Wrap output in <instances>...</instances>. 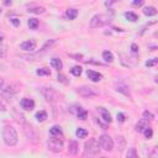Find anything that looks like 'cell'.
<instances>
[{"label":"cell","mask_w":158,"mask_h":158,"mask_svg":"<svg viewBox=\"0 0 158 158\" xmlns=\"http://www.w3.org/2000/svg\"><path fill=\"white\" fill-rule=\"evenodd\" d=\"M100 152V144L96 138H90L84 144L83 158H95Z\"/></svg>","instance_id":"6da1fadb"},{"label":"cell","mask_w":158,"mask_h":158,"mask_svg":"<svg viewBox=\"0 0 158 158\" xmlns=\"http://www.w3.org/2000/svg\"><path fill=\"white\" fill-rule=\"evenodd\" d=\"M2 139L6 146H10V147L15 146L19 142V136H17L16 130L12 126H9V125L5 126L2 130Z\"/></svg>","instance_id":"7a4b0ae2"},{"label":"cell","mask_w":158,"mask_h":158,"mask_svg":"<svg viewBox=\"0 0 158 158\" xmlns=\"http://www.w3.org/2000/svg\"><path fill=\"white\" fill-rule=\"evenodd\" d=\"M111 21V15L109 14H96L91 17L90 22H89V27L90 28H99L102 27L104 25L109 23Z\"/></svg>","instance_id":"3957f363"},{"label":"cell","mask_w":158,"mask_h":158,"mask_svg":"<svg viewBox=\"0 0 158 158\" xmlns=\"http://www.w3.org/2000/svg\"><path fill=\"white\" fill-rule=\"evenodd\" d=\"M47 146H48V149L49 151H52V152H54V153H58V152H60L62 149H63V141H62V138H59V137H51L49 139H48V142H47Z\"/></svg>","instance_id":"277c9868"},{"label":"cell","mask_w":158,"mask_h":158,"mask_svg":"<svg viewBox=\"0 0 158 158\" xmlns=\"http://www.w3.org/2000/svg\"><path fill=\"white\" fill-rule=\"evenodd\" d=\"M77 93L83 96V98H91V96H98L99 95V91L95 90V88H91V86H86V85H83V86H79L77 89Z\"/></svg>","instance_id":"5b68a950"},{"label":"cell","mask_w":158,"mask_h":158,"mask_svg":"<svg viewBox=\"0 0 158 158\" xmlns=\"http://www.w3.org/2000/svg\"><path fill=\"white\" fill-rule=\"evenodd\" d=\"M99 144H100L101 148H104L105 151L110 152L114 148V139L109 135H101L99 137Z\"/></svg>","instance_id":"8992f818"},{"label":"cell","mask_w":158,"mask_h":158,"mask_svg":"<svg viewBox=\"0 0 158 158\" xmlns=\"http://www.w3.org/2000/svg\"><path fill=\"white\" fill-rule=\"evenodd\" d=\"M56 42H57V40H49L48 42L44 43V46L42 47V49H41L40 52H37V53H35V54H31V56H22V57H23V58H27V59H31V60H33V59H36V58H38V57H42V54H44Z\"/></svg>","instance_id":"52a82bcc"},{"label":"cell","mask_w":158,"mask_h":158,"mask_svg":"<svg viewBox=\"0 0 158 158\" xmlns=\"http://www.w3.org/2000/svg\"><path fill=\"white\" fill-rule=\"evenodd\" d=\"M42 94H43L44 99L47 101H51V102L57 101L59 98V94L53 88H42Z\"/></svg>","instance_id":"ba28073f"},{"label":"cell","mask_w":158,"mask_h":158,"mask_svg":"<svg viewBox=\"0 0 158 158\" xmlns=\"http://www.w3.org/2000/svg\"><path fill=\"white\" fill-rule=\"evenodd\" d=\"M23 132H25V135H26V137L28 138V139H31L32 142H36L37 141V133H36V131L33 130V127L32 126H30V125H23Z\"/></svg>","instance_id":"9c48e42d"},{"label":"cell","mask_w":158,"mask_h":158,"mask_svg":"<svg viewBox=\"0 0 158 158\" xmlns=\"http://www.w3.org/2000/svg\"><path fill=\"white\" fill-rule=\"evenodd\" d=\"M20 48L23 49V51H27V52H32V51L36 49V41H35V40L23 41V42L20 44Z\"/></svg>","instance_id":"30bf717a"},{"label":"cell","mask_w":158,"mask_h":158,"mask_svg":"<svg viewBox=\"0 0 158 158\" xmlns=\"http://www.w3.org/2000/svg\"><path fill=\"white\" fill-rule=\"evenodd\" d=\"M0 89L5 93V94H7V95H12V94H15L16 91H17V89H15L11 84H5L4 83V79L2 78H0Z\"/></svg>","instance_id":"8fae6325"},{"label":"cell","mask_w":158,"mask_h":158,"mask_svg":"<svg viewBox=\"0 0 158 158\" xmlns=\"http://www.w3.org/2000/svg\"><path fill=\"white\" fill-rule=\"evenodd\" d=\"M27 11L32 12V14H43L46 11V9L43 6L36 5V4H30V5H27Z\"/></svg>","instance_id":"7c38bea8"},{"label":"cell","mask_w":158,"mask_h":158,"mask_svg":"<svg viewBox=\"0 0 158 158\" xmlns=\"http://www.w3.org/2000/svg\"><path fill=\"white\" fill-rule=\"evenodd\" d=\"M86 74H88V78H89L91 81H94V83L100 81L101 78H102V75H101L99 72H95V70H91V69H88V70H86Z\"/></svg>","instance_id":"4fadbf2b"},{"label":"cell","mask_w":158,"mask_h":158,"mask_svg":"<svg viewBox=\"0 0 158 158\" xmlns=\"http://www.w3.org/2000/svg\"><path fill=\"white\" fill-rule=\"evenodd\" d=\"M20 104H21V107L25 110H32L35 107V101L32 99H28V98H23Z\"/></svg>","instance_id":"5bb4252c"},{"label":"cell","mask_w":158,"mask_h":158,"mask_svg":"<svg viewBox=\"0 0 158 158\" xmlns=\"http://www.w3.org/2000/svg\"><path fill=\"white\" fill-rule=\"evenodd\" d=\"M78 151H79V144H78V142H77V141H70V142H69V146H68V152H69L70 154L75 156V154L78 153Z\"/></svg>","instance_id":"9a60e30c"},{"label":"cell","mask_w":158,"mask_h":158,"mask_svg":"<svg viewBox=\"0 0 158 158\" xmlns=\"http://www.w3.org/2000/svg\"><path fill=\"white\" fill-rule=\"evenodd\" d=\"M49 135L51 136H53V137H59V136H62L63 135V131H62V128H60V126H57V125H54V126H52L51 128H49Z\"/></svg>","instance_id":"2e32d148"},{"label":"cell","mask_w":158,"mask_h":158,"mask_svg":"<svg viewBox=\"0 0 158 158\" xmlns=\"http://www.w3.org/2000/svg\"><path fill=\"white\" fill-rule=\"evenodd\" d=\"M100 111H101V117H102V120L105 121V122H107V123H110L111 121H112V118H111V115H110V112L106 110V109H104V107H101L100 109Z\"/></svg>","instance_id":"e0dca14e"},{"label":"cell","mask_w":158,"mask_h":158,"mask_svg":"<svg viewBox=\"0 0 158 158\" xmlns=\"http://www.w3.org/2000/svg\"><path fill=\"white\" fill-rule=\"evenodd\" d=\"M51 65H52L54 69H57V70H59V69L63 68V63H62V60H60L59 58H52V59H51Z\"/></svg>","instance_id":"ac0fdd59"},{"label":"cell","mask_w":158,"mask_h":158,"mask_svg":"<svg viewBox=\"0 0 158 158\" xmlns=\"http://www.w3.org/2000/svg\"><path fill=\"white\" fill-rule=\"evenodd\" d=\"M143 14H144L146 16H154V15L157 14V10H156L153 6H147V7L143 9Z\"/></svg>","instance_id":"d6986e66"},{"label":"cell","mask_w":158,"mask_h":158,"mask_svg":"<svg viewBox=\"0 0 158 158\" xmlns=\"http://www.w3.org/2000/svg\"><path fill=\"white\" fill-rule=\"evenodd\" d=\"M65 15H67V17L69 20H74L78 16V10L77 9H68L67 12H65Z\"/></svg>","instance_id":"ffe728a7"},{"label":"cell","mask_w":158,"mask_h":158,"mask_svg":"<svg viewBox=\"0 0 158 158\" xmlns=\"http://www.w3.org/2000/svg\"><path fill=\"white\" fill-rule=\"evenodd\" d=\"M2 40H4V35L0 32V57H5L6 54V46L2 43Z\"/></svg>","instance_id":"44dd1931"},{"label":"cell","mask_w":158,"mask_h":158,"mask_svg":"<svg viewBox=\"0 0 158 158\" xmlns=\"http://www.w3.org/2000/svg\"><path fill=\"white\" fill-rule=\"evenodd\" d=\"M102 58H104L105 62H109V63H111L114 60V56L110 51H104L102 52Z\"/></svg>","instance_id":"7402d4cb"},{"label":"cell","mask_w":158,"mask_h":158,"mask_svg":"<svg viewBox=\"0 0 158 158\" xmlns=\"http://www.w3.org/2000/svg\"><path fill=\"white\" fill-rule=\"evenodd\" d=\"M75 135H77L78 138H85V137L88 136V131H86L85 128H83V127H79V128L75 131Z\"/></svg>","instance_id":"603a6c76"},{"label":"cell","mask_w":158,"mask_h":158,"mask_svg":"<svg viewBox=\"0 0 158 158\" xmlns=\"http://www.w3.org/2000/svg\"><path fill=\"white\" fill-rule=\"evenodd\" d=\"M126 158H139L138 154H137L136 148H133V147L128 148V151H127V153H126Z\"/></svg>","instance_id":"cb8c5ba5"},{"label":"cell","mask_w":158,"mask_h":158,"mask_svg":"<svg viewBox=\"0 0 158 158\" xmlns=\"http://www.w3.org/2000/svg\"><path fill=\"white\" fill-rule=\"evenodd\" d=\"M36 118H37V121H40V122H43V121L47 118V112H46L44 110H41V111H38V112L36 114Z\"/></svg>","instance_id":"d4e9b609"},{"label":"cell","mask_w":158,"mask_h":158,"mask_svg":"<svg viewBox=\"0 0 158 158\" xmlns=\"http://www.w3.org/2000/svg\"><path fill=\"white\" fill-rule=\"evenodd\" d=\"M81 72H83V69H81L80 65H74V67L70 69V73H72L74 77H79V75L81 74Z\"/></svg>","instance_id":"484cf974"},{"label":"cell","mask_w":158,"mask_h":158,"mask_svg":"<svg viewBox=\"0 0 158 158\" xmlns=\"http://www.w3.org/2000/svg\"><path fill=\"white\" fill-rule=\"evenodd\" d=\"M125 17H126L127 20L132 21V22H135V21H137V20H138V16H137L136 14L131 12V11H128V12H125Z\"/></svg>","instance_id":"4316f807"},{"label":"cell","mask_w":158,"mask_h":158,"mask_svg":"<svg viewBox=\"0 0 158 158\" xmlns=\"http://www.w3.org/2000/svg\"><path fill=\"white\" fill-rule=\"evenodd\" d=\"M38 20L37 19H30L28 20V27L31 28V30H37V27H38Z\"/></svg>","instance_id":"83f0119b"},{"label":"cell","mask_w":158,"mask_h":158,"mask_svg":"<svg viewBox=\"0 0 158 158\" xmlns=\"http://www.w3.org/2000/svg\"><path fill=\"white\" fill-rule=\"evenodd\" d=\"M147 127H148V126H147V123H146L144 121H139V122L136 125V131H137V132H143Z\"/></svg>","instance_id":"f1b7e54d"},{"label":"cell","mask_w":158,"mask_h":158,"mask_svg":"<svg viewBox=\"0 0 158 158\" xmlns=\"http://www.w3.org/2000/svg\"><path fill=\"white\" fill-rule=\"evenodd\" d=\"M117 144H118V148H120V149H123V148H125L126 141H125L123 136H118V137H117Z\"/></svg>","instance_id":"f546056e"},{"label":"cell","mask_w":158,"mask_h":158,"mask_svg":"<svg viewBox=\"0 0 158 158\" xmlns=\"http://www.w3.org/2000/svg\"><path fill=\"white\" fill-rule=\"evenodd\" d=\"M143 133H144V137H146L147 139H149V138H152V136H153V130H152L151 127H147V128L143 131Z\"/></svg>","instance_id":"4dcf8cb0"},{"label":"cell","mask_w":158,"mask_h":158,"mask_svg":"<svg viewBox=\"0 0 158 158\" xmlns=\"http://www.w3.org/2000/svg\"><path fill=\"white\" fill-rule=\"evenodd\" d=\"M86 115H88V112H86L85 110H83V109H80V110L77 112V116H78L80 120H85V118H86Z\"/></svg>","instance_id":"1f68e13d"},{"label":"cell","mask_w":158,"mask_h":158,"mask_svg":"<svg viewBox=\"0 0 158 158\" xmlns=\"http://www.w3.org/2000/svg\"><path fill=\"white\" fill-rule=\"evenodd\" d=\"M38 75H51V72L48 70V69H46V68H41V69H37V72H36Z\"/></svg>","instance_id":"d6a6232c"},{"label":"cell","mask_w":158,"mask_h":158,"mask_svg":"<svg viewBox=\"0 0 158 158\" xmlns=\"http://www.w3.org/2000/svg\"><path fill=\"white\" fill-rule=\"evenodd\" d=\"M143 117L146 118V120H153L154 118V115L152 114V112H149V111H143Z\"/></svg>","instance_id":"836d02e7"},{"label":"cell","mask_w":158,"mask_h":158,"mask_svg":"<svg viewBox=\"0 0 158 158\" xmlns=\"http://www.w3.org/2000/svg\"><path fill=\"white\" fill-rule=\"evenodd\" d=\"M131 52L135 53V54L138 53V46H137L136 43H132V44H131Z\"/></svg>","instance_id":"e575fe53"},{"label":"cell","mask_w":158,"mask_h":158,"mask_svg":"<svg viewBox=\"0 0 158 158\" xmlns=\"http://www.w3.org/2000/svg\"><path fill=\"white\" fill-rule=\"evenodd\" d=\"M156 63H157V58H152V60L146 62V65H147V67H153Z\"/></svg>","instance_id":"d590c367"},{"label":"cell","mask_w":158,"mask_h":158,"mask_svg":"<svg viewBox=\"0 0 158 158\" xmlns=\"http://www.w3.org/2000/svg\"><path fill=\"white\" fill-rule=\"evenodd\" d=\"M10 21H11V23H12L14 26H19V25H20V20H19V19H16V17L10 19Z\"/></svg>","instance_id":"8d00e7d4"},{"label":"cell","mask_w":158,"mask_h":158,"mask_svg":"<svg viewBox=\"0 0 158 158\" xmlns=\"http://www.w3.org/2000/svg\"><path fill=\"white\" fill-rule=\"evenodd\" d=\"M117 120H118L120 122H123V121H125V115H123L122 112L117 114Z\"/></svg>","instance_id":"74e56055"},{"label":"cell","mask_w":158,"mask_h":158,"mask_svg":"<svg viewBox=\"0 0 158 158\" xmlns=\"http://www.w3.org/2000/svg\"><path fill=\"white\" fill-rule=\"evenodd\" d=\"M133 6H142L143 5V0H139V1H133L132 2Z\"/></svg>","instance_id":"f35d334b"},{"label":"cell","mask_w":158,"mask_h":158,"mask_svg":"<svg viewBox=\"0 0 158 158\" xmlns=\"http://www.w3.org/2000/svg\"><path fill=\"white\" fill-rule=\"evenodd\" d=\"M58 81H63V83H65V78H64L63 75H58Z\"/></svg>","instance_id":"ab89813d"},{"label":"cell","mask_w":158,"mask_h":158,"mask_svg":"<svg viewBox=\"0 0 158 158\" xmlns=\"http://www.w3.org/2000/svg\"><path fill=\"white\" fill-rule=\"evenodd\" d=\"M0 110H1V111H5V110H6V109H5V105H4L1 101H0Z\"/></svg>","instance_id":"60d3db41"},{"label":"cell","mask_w":158,"mask_h":158,"mask_svg":"<svg viewBox=\"0 0 158 158\" xmlns=\"http://www.w3.org/2000/svg\"><path fill=\"white\" fill-rule=\"evenodd\" d=\"M5 69H6V65L2 64V63H0V70H5Z\"/></svg>","instance_id":"b9f144b4"},{"label":"cell","mask_w":158,"mask_h":158,"mask_svg":"<svg viewBox=\"0 0 158 158\" xmlns=\"http://www.w3.org/2000/svg\"><path fill=\"white\" fill-rule=\"evenodd\" d=\"M4 4H5V5H11V1H5Z\"/></svg>","instance_id":"7bdbcfd3"},{"label":"cell","mask_w":158,"mask_h":158,"mask_svg":"<svg viewBox=\"0 0 158 158\" xmlns=\"http://www.w3.org/2000/svg\"><path fill=\"white\" fill-rule=\"evenodd\" d=\"M99 158H107V157H99Z\"/></svg>","instance_id":"ee69618b"},{"label":"cell","mask_w":158,"mask_h":158,"mask_svg":"<svg viewBox=\"0 0 158 158\" xmlns=\"http://www.w3.org/2000/svg\"><path fill=\"white\" fill-rule=\"evenodd\" d=\"M0 12H1V10H0Z\"/></svg>","instance_id":"f6af8a7d"}]
</instances>
